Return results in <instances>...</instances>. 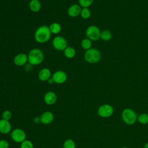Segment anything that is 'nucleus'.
<instances>
[{"label": "nucleus", "instance_id": "obj_1", "mask_svg": "<svg viewBox=\"0 0 148 148\" xmlns=\"http://www.w3.org/2000/svg\"><path fill=\"white\" fill-rule=\"evenodd\" d=\"M51 33L49 27L43 25L38 27L34 34V38L36 42L39 43H44L49 41L51 38Z\"/></svg>", "mask_w": 148, "mask_h": 148}, {"label": "nucleus", "instance_id": "obj_2", "mask_svg": "<svg viewBox=\"0 0 148 148\" xmlns=\"http://www.w3.org/2000/svg\"><path fill=\"white\" fill-rule=\"evenodd\" d=\"M44 60V54L38 48L31 49L28 54V62L31 65H38L42 63Z\"/></svg>", "mask_w": 148, "mask_h": 148}, {"label": "nucleus", "instance_id": "obj_3", "mask_svg": "<svg viewBox=\"0 0 148 148\" xmlns=\"http://www.w3.org/2000/svg\"><path fill=\"white\" fill-rule=\"evenodd\" d=\"M85 61L90 64H96L98 62L101 58V52L95 48H90L86 50L84 55Z\"/></svg>", "mask_w": 148, "mask_h": 148}, {"label": "nucleus", "instance_id": "obj_4", "mask_svg": "<svg viewBox=\"0 0 148 148\" xmlns=\"http://www.w3.org/2000/svg\"><path fill=\"white\" fill-rule=\"evenodd\" d=\"M121 117L125 124L132 125L136 121L138 116L134 110L130 108H126L123 110Z\"/></svg>", "mask_w": 148, "mask_h": 148}, {"label": "nucleus", "instance_id": "obj_5", "mask_svg": "<svg viewBox=\"0 0 148 148\" xmlns=\"http://www.w3.org/2000/svg\"><path fill=\"white\" fill-rule=\"evenodd\" d=\"M101 32L99 28L96 25H90L86 30L87 38L91 41H97L100 38Z\"/></svg>", "mask_w": 148, "mask_h": 148}, {"label": "nucleus", "instance_id": "obj_6", "mask_svg": "<svg viewBox=\"0 0 148 148\" xmlns=\"http://www.w3.org/2000/svg\"><path fill=\"white\" fill-rule=\"evenodd\" d=\"M67 40L62 36H57L52 41L53 47L57 51H64L67 47Z\"/></svg>", "mask_w": 148, "mask_h": 148}, {"label": "nucleus", "instance_id": "obj_7", "mask_svg": "<svg viewBox=\"0 0 148 148\" xmlns=\"http://www.w3.org/2000/svg\"><path fill=\"white\" fill-rule=\"evenodd\" d=\"M114 112V109L109 104H103L101 105L98 109V115L103 118L110 117Z\"/></svg>", "mask_w": 148, "mask_h": 148}, {"label": "nucleus", "instance_id": "obj_8", "mask_svg": "<svg viewBox=\"0 0 148 148\" xmlns=\"http://www.w3.org/2000/svg\"><path fill=\"white\" fill-rule=\"evenodd\" d=\"M51 77L54 81V83L60 84L65 83L66 81L68 76L65 72L62 70H58L54 72L51 76Z\"/></svg>", "mask_w": 148, "mask_h": 148}, {"label": "nucleus", "instance_id": "obj_9", "mask_svg": "<svg viewBox=\"0 0 148 148\" xmlns=\"http://www.w3.org/2000/svg\"><path fill=\"white\" fill-rule=\"evenodd\" d=\"M11 137L12 139L18 143H21L25 140V132L20 128L14 129L11 133Z\"/></svg>", "mask_w": 148, "mask_h": 148}, {"label": "nucleus", "instance_id": "obj_10", "mask_svg": "<svg viewBox=\"0 0 148 148\" xmlns=\"http://www.w3.org/2000/svg\"><path fill=\"white\" fill-rule=\"evenodd\" d=\"M13 62L16 66H23L28 62V55L24 53H18L14 57Z\"/></svg>", "mask_w": 148, "mask_h": 148}, {"label": "nucleus", "instance_id": "obj_11", "mask_svg": "<svg viewBox=\"0 0 148 148\" xmlns=\"http://www.w3.org/2000/svg\"><path fill=\"white\" fill-rule=\"evenodd\" d=\"M82 8L79 4H73L71 5L67 10L68 14L71 17H76L80 14Z\"/></svg>", "mask_w": 148, "mask_h": 148}, {"label": "nucleus", "instance_id": "obj_12", "mask_svg": "<svg viewBox=\"0 0 148 148\" xmlns=\"http://www.w3.org/2000/svg\"><path fill=\"white\" fill-rule=\"evenodd\" d=\"M57 95L53 91H48L44 95L45 102L49 105H51L55 103L57 101Z\"/></svg>", "mask_w": 148, "mask_h": 148}, {"label": "nucleus", "instance_id": "obj_13", "mask_svg": "<svg viewBox=\"0 0 148 148\" xmlns=\"http://www.w3.org/2000/svg\"><path fill=\"white\" fill-rule=\"evenodd\" d=\"M50 77H51V71L47 68H42L38 73V78L42 82L47 81Z\"/></svg>", "mask_w": 148, "mask_h": 148}, {"label": "nucleus", "instance_id": "obj_14", "mask_svg": "<svg viewBox=\"0 0 148 148\" xmlns=\"http://www.w3.org/2000/svg\"><path fill=\"white\" fill-rule=\"evenodd\" d=\"M12 125L9 120L4 119L0 120V132L3 134H8L10 132Z\"/></svg>", "mask_w": 148, "mask_h": 148}, {"label": "nucleus", "instance_id": "obj_15", "mask_svg": "<svg viewBox=\"0 0 148 148\" xmlns=\"http://www.w3.org/2000/svg\"><path fill=\"white\" fill-rule=\"evenodd\" d=\"M40 122L43 124H50L54 120L53 113L49 111H46L42 113L40 117Z\"/></svg>", "mask_w": 148, "mask_h": 148}, {"label": "nucleus", "instance_id": "obj_16", "mask_svg": "<svg viewBox=\"0 0 148 148\" xmlns=\"http://www.w3.org/2000/svg\"><path fill=\"white\" fill-rule=\"evenodd\" d=\"M41 7L42 5L39 0H31L29 2V8L33 12L36 13L39 12Z\"/></svg>", "mask_w": 148, "mask_h": 148}, {"label": "nucleus", "instance_id": "obj_17", "mask_svg": "<svg viewBox=\"0 0 148 148\" xmlns=\"http://www.w3.org/2000/svg\"><path fill=\"white\" fill-rule=\"evenodd\" d=\"M64 54L65 57L67 58H73L75 57L76 52L74 47L71 46H67L64 50Z\"/></svg>", "mask_w": 148, "mask_h": 148}, {"label": "nucleus", "instance_id": "obj_18", "mask_svg": "<svg viewBox=\"0 0 148 148\" xmlns=\"http://www.w3.org/2000/svg\"><path fill=\"white\" fill-rule=\"evenodd\" d=\"M49 29L51 34H58L62 29V27L61 25L56 22H54L51 23L49 26Z\"/></svg>", "mask_w": 148, "mask_h": 148}, {"label": "nucleus", "instance_id": "obj_19", "mask_svg": "<svg viewBox=\"0 0 148 148\" xmlns=\"http://www.w3.org/2000/svg\"><path fill=\"white\" fill-rule=\"evenodd\" d=\"M112 33L109 30L104 29L101 32L100 38H101L104 41H109L112 38Z\"/></svg>", "mask_w": 148, "mask_h": 148}, {"label": "nucleus", "instance_id": "obj_20", "mask_svg": "<svg viewBox=\"0 0 148 148\" xmlns=\"http://www.w3.org/2000/svg\"><path fill=\"white\" fill-rule=\"evenodd\" d=\"M91 46L92 41L87 38L82 39V40L81 41V46L85 50H87L91 48Z\"/></svg>", "mask_w": 148, "mask_h": 148}, {"label": "nucleus", "instance_id": "obj_21", "mask_svg": "<svg viewBox=\"0 0 148 148\" xmlns=\"http://www.w3.org/2000/svg\"><path fill=\"white\" fill-rule=\"evenodd\" d=\"M80 15L82 18L88 19L91 16V11L88 8H83Z\"/></svg>", "mask_w": 148, "mask_h": 148}, {"label": "nucleus", "instance_id": "obj_22", "mask_svg": "<svg viewBox=\"0 0 148 148\" xmlns=\"http://www.w3.org/2000/svg\"><path fill=\"white\" fill-rule=\"evenodd\" d=\"M137 120L142 124H146L148 123V114L142 113L137 117Z\"/></svg>", "mask_w": 148, "mask_h": 148}, {"label": "nucleus", "instance_id": "obj_23", "mask_svg": "<svg viewBox=\"0 0 148 148\" xmlns=\"http://www.w3.org/2000/svg\"><path fill=\"white\" fill-rule=\"evenodd\" d=\"M63 148H76V144L73 140L68 139L64 142Z\"/></svg>", "mask_w": 148, "mask_h": 148}, {"label": "nucleus", "instance_id": "obj_24", "mask_svg": "<svg viewBox=\"0 0 148 148\" xmlns=\"http://www.w3.org/2000/svg\"><path fill=\"white\" fill-rule=\"evenodd\" d=\"M94 0H78L79 5L83 8H88L90 6Z\"/></svg>", "mask_w": 148, "mask_h": 148}, {"label": "nucleus", "instance_id": "obj_25", "mask_svg": "<svg viewBox=\"0 0 148 148\" xmlns=\"http://www.w3.org/2000/svg\"><path fill=\"white\" fill-rule=\"evenodd\" d=\"M20 148H34V145L30 140L25 139L21 143Z\"/></svg>", "mask_w": 148, "mask_h": 148}, {"label": "nucleus", "instance_id": "obj_26", "mask_svg": "<svg viewBox=\"0 0 148 148\" xmlns=\"http://www.w3.org/2000/svg\"><path fill=\"white\" fill-rule=\"evenodd\" d=\"M2 119L9 120L12 117V113L9 110H5L2 114Z\"/></svg>", "mask_w": 148, "mask_h": 148}, {"label": "nucleus", "instance_id": "obj_27", "mask_svg": "<svg viewBox=\"0 0 148 148\" xmlns=\"http://www.w3.org/2000/svg\"><path fill=\"white\" fill-rule=\"evenodd\" d=\"M9 143L6 140H0V148H8Z\"/></svg>", "mask_w": 148, "mask_h": 148}, {"label": "nucleus", "instance_id": "obj_28", "mask_svg": "<svg viewBox=\"0 0 148 148\" xmlns=\"http://www.w3.org/2000/svg\"><path fill=\"white\" fill-rule=\"evenodd\" d=\"M34 121L35 123H39L40 121V119L39 117H35L34 119Z\"/></svg>", "mask_w": 148, "mask_h": 148}, {"label": "nucleus", "instance_id": "obj_29", "mask_svg": "<svg viewBox=\"0 0 148 148\" xmlns=\"http://www.w3.org/2000/svg\"><path fill=\"white\" fill-rule=\"evenodd\" d=\"M47 82L49 83V84H53L54 83V81L52 79V77H50L48 80H47Z\"/></svg>", "mask_w": 148, "mask_h": 148}, {"label": "nucleus", "instance_id": "obj_30", "mask_svg": "<svg viewBox=\"0 0 148 148\" xmlns=\"http://www.w3.org/2000/svg\"><path fill=\"white\" fill-rule=\"evenodd\" d=\"M143 148H148V142H147L145 145V146H144Z\"/></svg>", "mask_w": 148, "mask_h": 148}, {"label": "nucleus", "instance_id": "obj_31", "mask_svg": "<svg viewBox=\"0 0 148 148\" xmlns=\"http://www.w3.org/2000/svg\"><path fill=\"white\" fill-rule=\"evenodd\" d=\"M121 148H128V147H122Z\"/></svg>", "mask_w": 148, "mask_h": 148}]
</instances>
